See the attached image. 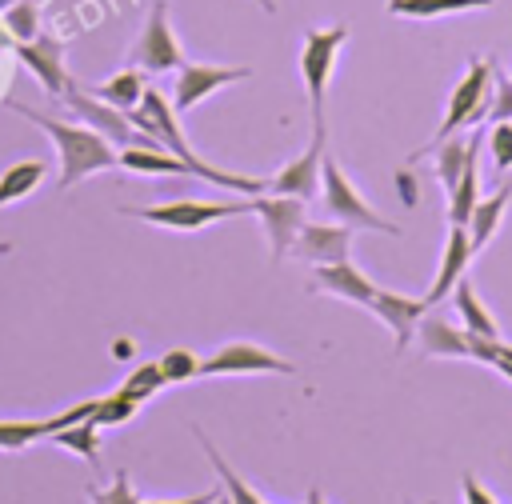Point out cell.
I'll use <instances>...</instances> for the list:
<instances>
[{
  "instance_id": "cell-1",
  "label": "cell",
  "mask_w": 512,
  "mask_h": 504,
  "mask_svg": "<svg viewBox=\"0 0 512 504\" xmlns=\"http://www.w3.org/2000/svg\"><path fill=\"white\" fill-rule=\"evenodd\" d=\"M128 120H132L140 132H148L160 148H168L172 156H180V160L192 168V176H200V180H208V184H216V188L240 192V196H260V192H268V180H264V176H240V172L212 168L208 160H200V156L188 148V140H184L180 124H176V104H172L160 88H144V96H140V104L128 112Z\"/></svg>"
},
{
  "instance_id": "cell-2",
  "label": "cell",
  "mask_w": 512,
  "mask_h": 504,
  "mask_svg": "<svg viewBox=\"0 0 512 504\" xmlns=\"http://www.w3.org/2000/svg\"><path fill=\"white\" fill-rule=\"evenodd\" d=\"M8 108L24 120H32L40 132H48V140L56 144V156H60V188H72L96 172H108V168H120V148H112L96 128L88 124H68V120H56V116H44V112H32L16 100H8Z\"/></svg>"
},
{
  "instance_id": "cell-3",
  "label": "cell",
  "mask_w": 512,
  "mask_h": 504,
  "mask_svg": "<svg viewBox=\"0 0 512 504\" xmlns=\"http://www.w3.org/2000/svg\"><path fill=\"white\" fill-rule=\"evenodd\" d=\"M492 68H496L492 60H480V56L468 60V72L456 80V88H452V96H448L444 120L436 124L432 140L408 156V164H416L420 156H428V152H432L436 144H444L448 136H460L464 128L484 124V116H488V100H492Z\"/></svg>"
},
{
  "instance_id": "cell-4",
  "label": "cell",
  "mask_w": 512,
  "mask_h": 504,
  "mask_svg": "<svg viewBox=\"0 0 512 504\" xmlns=\"http://www.w3.org/2000/svg\"><path fill=\"white\" fill-rule=\"evenodd\" d=\"M348 40L344 24L332 28H308L304 32V48H300V76H304V92L312 104V124H324V100H328V84H332V68L336 56Z\"/></svg>"
},
{
  "instance_id": "cell-5",
  "label": "cell",
  "mask_w": 512,
  "mask_h": 504,
  "mask_svg": "<svg viewBox=\"0 0 512 504\" xmlns=\"http://www.w3.org/2000/svg\"><path fill=\"white\" fill-rule=\"evenodd\" d=\"M320 180H324V208L332 220L348 224V228H368V232H384V236H400V224H392L388 216H380L364 196L360 188L340 172V164L324 152V164H320Z\"/></svg>"
},
{
  "instance_id": "cell-6",
  "label": "cell",
  "mask_w": 512,
  "mask_h": 504,
  "mask_svg": "<svg viewBox=\"0 0 512 504\" xmlns=\"http://www.w3.org/2000/svg\"><path fill=\"white\" fill-rule=\"evenodd\" d=\"M60 100L68 104V112H72L80 124L96 128L112 148H160L148 132H140V128L128 120V112H120V108H112L108 100H100V96L84 92L80 84H68Z\"/></svg>"
},
{
  "instance_id": "cell-7",
  "label": "cell",
  "mask_w": 512,
  "mask_h": 504,
  "mask_svg": "<svg viewBox=\"0 0 512 504\" xmlns=\"http://www.w3.org/2000/svg\"><path fill=\"white\" fill-rule=\"evenodd\" d=\"M252 200H164V204H144V208H124V216L148 220L156 228L172 232H196L228 216H248Z\"/></svg>"
},
{
  "instance_id": "cell-8",
  "label": "cell",
  "mask_w": 512,
  "mask_h": 504,
  "mask_svg": "<svg viewBox=\"0 0 512 504\" xmlns=\"http://www.w3.org/2000/svg\"><path fill=\"white\" fill-rule=\"evenodd\" d=\"M128 64L140 68V72H152V76L172 72V68L184 64V52H180L172 20H168V4H152L148 20H144V28H140V36L128 52Z\"/></svg>"
},
{
  "instance_id": "cell-9",
  "label": "cell",
  "mask_w": 512,
  "mask_h": 504,
  "mask_svg": "<svg viewBox=\"0 0 512 504\" xmlns=\"http://www.w3.org/2000/svg\"><path fill=\"white\" fill-rule=\"evenodd\" d=\"M248 76H252V68H244V64H192V60H184V64L176 68L172 104H176V112H192V108L204 104L212 92H220V88H228V84H240V80H248Z\"/></svg>"
},
{
  "instance_id": "cell-10",
  "label": "cell",
  "mask_w": 512,
  "mask_h": 504,
  "mask_svg": "<svg viewBox=\"0 0 512 504\" xmlns=\"http://www.w3.org/2000/svg\"><path fill=\"white\" fill-rule=\"evenodd\" d=\"M248 372H280V376H292L296 368L284 356H276L272 348L256 344V340H228V344H220L200 364V376H248Z\"/></svg>"
},
{
  "instance_id": "cell-11",
  "label": "cell",
  "mask_w": 512,
  "mask_h": 504,
  "mask_svg": "<svg viewBox=\"0 0 512 504\" xmlns=\"http://www.w3.org/2000/svg\"><path fill=\"white\" fill-rule=\"evenodd\" d=\"M252 212L260 216L264 224V236H268V248H272V260H284L304 228V200L300 196H252Z\"/></svg>"
},
{
  "instance_id": "cell-12",
  "label": "cell",
  "mask_w": 512,
  "mask_h": 504,
  "mask_svg": "<svg viewBox=\"0 0 512 504\" xmlns=\"http://www.w3.org/2000/svg\"><path fill=\"white\" fill-rule=\"evenodd\" d=\"M324 124H312V140H308V148L300 152V156H292L272 180H268V192H276V196H300L304 204L316 196V188H320V164H324Z\"/></svg>"
},
{
  "instance_id": "cell-13",
  "label": "cell",
  "mask_w": 512,
  "mask_h": 504,
  "mask_svg": "<svg viewBox=\"0 0 512 504\" xmlns=\"http://www.w3.org/2000/svg\"><path fill=\"white\" fill-rule=\"evenodd\" d=\"M352 232L356 228H348L340 220H332V224H308L304 220V228H300V236H296L288 256H296V260H304L312 268L316 264H340V260L352 256Z\"/></svg>"
},
{
  "instance_id": "cell-14",
  "label": "cell",
  "mask_w": 512,
  "mask_h": 504,
  "mask_svg": "<svg viewBox=\"0 0 512 504\" xmlns=\"http://www.w3.org/2000/svg\"><path fill=\"white\" fill-rule=\"evenodd\" d=\"M368 312H372V316L392 332L396 352H404V348L416 340V324H420V316L428 312V304H424V296H404V292L376 288V296H372Z\"/></svg>"
},
{
  "instance_id": "cell-15",
  "label": "cell",
  "mask_w": 512,
  "mask_h": 504,
  "mask_svg": "<svg viewBox=\"0 0 512 504\" xmlns=\"http://www.w3.org/2000/svg\"><path fill=\"white\" fill-rule=\"evenodd\" d=\"M16 56L24 60V68L40 80V88L48 96H64V88L72 84L68 68H64V44L56 36H32L16 44Z\"/></svg>"
},
{
  "instance_id": "cell-16",
  "label": "cell",
  "mask_w": 512,
  "mask_h": 504,
  "mask_svg": "<svg viewBox=\"0 0 512 504\" xmlns=\"http://www.w3.org/2000/svg\"><path fill=\"white\" fill-rule=\"evenodd\" d=\"M92 412H96V400H80V404L56 412V416H48V420H0V452H24L28 444L48 440L52 432H60V428H68V424L88 420Z\"/></svg>"
},
{
  "instance_id": "cell-17",
  "label": "cell",
  "mask_w": 512,
  "mask_h": 504,
  "mask_svg": "<svg viewBox=\"0 0 512 504\" xmlns=\"http://www.w3.org/2000/svg\"><path fill=\"white\" fill-rule=\"evenodd\" d=\"M312 288H316V292H328V296H336V300H348V304L368 308L380 284H376L372 276H364L352 260H340V264H316V268H312Z\"/></svg>"
},
{
  "instance_id": "cell-18",
  "label": "cell",
  "mask_w": 512,
  "mask_h": 504,
  "mask_svg": "<svg viewBox=\"0 0 512 504\" xmlns=\"http://www.w3.org/2000/svg\"><path fill=\"white\" fill-rule=\"evenodd\" d=\"M472 256H476V252H472V244H468V228H464V224H448V240H444V252H440V268H436V276H432V284H428V292H424V304H428V308H436V304L448 300V292L456 288V280L464 276V268H468Z\"/></svg>"
},
{
  "instance_id": "cell-19",
  "label": "cell",
  "mask_w": 512,
  "mask_h": 504,
  "mask_svg": "<svg viewBox=\"0 0 512 504\" xmlns=\"http://www.w3.org/2000/svg\"><path fill=\"white\" fill-rule=\"evenodd\" d=\"M416 348L424 356H456V360H468V328H456V324H448L436 312H424L420 324H416Z\"/></svg>"
},
{
  "instance_id": "cell-20",
  "label": "cell",
  "mask_w": 512,
  "mask_h": 504,
  "mask_svg": "<svg viewBox=\"0 0 512 504\" xmlns=\"http://www.w3.org/2000/svg\"><path fill=\"white\" fill-rule=\"evenodd\" d=\"M428 156L436 160V180H440V188H444V192H452V188H456V180H460V172H464V164H468L472 156H480V132H472L468 140L448 136V140H444V144H436Z\"/></svg>"
},
{
  "instance_id": "cell-21",
  "label": "cell",
  "mask_w": 512,
  "mask_h": 504,
  "mask_svg": "<svg viewBox=\"0 0 512 504\" xmlns=\"http://www.w3.org/2000/svg\"><path fill=\"white\" fill-rule=\"evenodd\" d=\"M508 200H512V184H500L492 196L476 200V208H472V216H468V224H464V228H468V244H472V252L488 248V240H492L496 228H500V216H504Z\"/></svg>"
},
{
  "instance_id": "cell-22",
  "label": "cell",
  "mask_w": 512,
  "mask_h": 504,
  "mask_svg": "<svg viewBox=\"0 0 512 504\" xmlns=\"http://www.w3.org/2000/svg\"><path fill=\"white\" fill-rule=\"evenodd\" d=\"M120 168L140 176H192V168L168 148H120Z\"/></svg>"
},
{
  "instance_id": "cell-23",
  "label": "cell",
  "mask_w": 512,
  "mask_h": 504,
  "mask_svg": "<svg viewBox=\"0 0 512 504\" xmlns=\"http://www.w3.org/2000/svg\"><path fill=\"white\" fill-rule=\"evenodd\" d=\"M452 304H456V316L464 320V328L468 332H476V336H488V340H500V328H496V320H492V312L484 308V300H480V292L460 276L456 280V288H452Z\"/></svg>"
},
{
  "instance_id": "cell-24",
  "label": "cell",
  "mask_w": 512,
  "mask_h": 504,
  "mask_svg": "<svg viewBox=\"0 0 512 504\" xmlns=\"http://www.w3.org/2000/svg\"><path fill=\"white\" fill-rule=\"evenodd\" d=\"M496 0H388V16H404V20H436V16H456V12H472V8H488Z\"/></svg>"
},
{
  "instance_id": "cell-25",
  "label": "cell",
  "mask_w": 512,
  "mask_h": 504,
  "mask_svg": "<svg viewBox=\"0 0 512 504\" xmlns=\"http://www.w3.org/2000/svg\"><path fill=\"white\" fill-rule=\"evenodd\" d=\"M196 440H200V448L208 452V464L216 468L220 488L232 496V504H268V500H264V496H256V488H252V484H248V480H244V476H240V472L220 456V448L208 440V432H200V428H196Z\"/></svg>"
},
{
  "instance_id": "cell-26",
  "label": "cell",
  "mask_w": 512,
  "mask_h": 504,
  "mask_svg": "<svg viewBox=\"0 0 512 504\" xmlns=\"http://www.w3.org/2000/svg\"><path fill=\"white\" fill-rule=\"evenodd\" d=\"M144 72L140 68H120L112 80H104V84H96L92 88V96H100V100H108L112 108H120V112H132L136 104H140V96H144Z\"/></svg>"
},
{
  "instance_id": "cell-27",
  "label": "cell",
  "mask_w": 512,
  "mask_h": 504,
  "mask_svg": "<svg viewBox=\"0 0 512 504\" xmlns=\"http://www.w3.org/2000/svg\"><path fill=\"white\" fill-rule=\"evenodd\" d=\"M44 176H48V164H44V160H20V164H8V168L0 172V208L12 204V200H24Z\"/></svg>"
},
{
  "instance_id": "cell-28",
  "label": "cell",
  "mask_w": 512,
  "mask_h": 504,
  "mask_svg": "<svg viewBox=\"0 0 512 504\" xmlns=\"http://www.w3.org/2000/svg\"><path fill=\"white\" fill-rule=\"evenodd\" d=\"M48 440H56L60 448L84 456L92 468H100V424H96L92 416H88V420H76V424H68V428H60V432H52Z\"/></svg>"
},
{
  "instance_id": "cell-29",
  "label": "cell",
  "mask_w": 512,
  "mask_h": 504,
  "mask_svg": "<svg viewBox=\"0 0 512 504\" xmlns=\"http://www.w3.org/2000/svg\"><path fill=\"white\" fill-rule=\"evenodd\" d=\"M444 196H448V224H468V216H472V208H476V200H480L476 156L464 164V172H460L456 188H452V192H444Z\"/></svg>"
},
{
  "instance_id": "cell-30",
  "label": "cell",
  "mask_w": 512,
  "mask_h": 504,
  "mask_svg": "<svg viewBox=\"0 0 512 504\" xmlns=\"http://www.w3.org/2000/svg\"><path fill=\"white\" fill-rule=\"evenodd\" d=\"M160 388H164V372H160V364H156V360L136 364V368L124 376V384H120V392H124V396H132L136 404H148Z\"/></svg>"
},
{
  "instance_id": "cell-31",
  "label": "cell",
  "mask_w": 512,
  "mask_h": 504,
  "mask_svg": "<svg viewBox=\"0 0 512 504\" xmlns=\"http://www.w3.org/2000/svg\"><path fill=\"white\" fill-rule=\"evenodd\" d=\"M160 372H164V384H184V380H196L200 376V356L192 348H168L160 360Z\"/></svg>"
},
{
  "instance_id": "cell-32",
  "label": "cell",
  "mask_w": 512,
  "mask_h": 504,
  "mask_svg": "<svg viewBox=\"0 0 512 504\" xmlns=\"http://www.w3.org/2000/svg\"><path fill=\"white\" fill-rule=\"evenodd\" d=\"M136 408H140V404L116 388V392H108V396H96V412H92V420H96L100 428H112V424H128V420L136 416Z\"/></svg>"
},
{
  "instance_id": "cell-33",
  "label": "cell",
  "mask_w": 512,
  "mask_h": 504,
  "mask_svg": "<svg viewBox=\"0 0 512 504\" xmlns=\"http://www.w3.org/2000/svg\"><path fill=\"white\" fill-rule=\"evenodd\" d=\"M488 160H492L496 176H504L512 168V120H496L488 128Z\"/></svg>"
},
{
  "instance_id": "cell-34",
  "label": "cell",
  "mask_w": 512,
  "mask_h": 504,
  "mask_svg": "<svg viewBox=\"0 0 512 504\" xmlns=\"http://www.w3.org/2000/svg\"><path fill=\"white\" fill-rule=\"evenodd\" d=\"M484 120L488 124L512 120V76L500 72V68H492V100H488V116Z\"/></svg>"
},
{
  "instance_id": "cell-35",
  "label": "cell",
  "mask_w": 512,
  "mask_h": 504,
  "mask_svg": "<svg viewBox=\"0 0 512 504\" xmlns=\"http://www.w3.org/2000/svg\"><path fill=\"white\" fill-rule=\"evenodd\" d=\"M4 24L16 32V40L40 36V32H36V4H28V0H12L8 12H4Z\"/></svg>"
},
{
  "instance_id": "cell-36",
  "label": "cell",
  "mask_w": 512,
  "mask_h": 504,
  "mask_svg": "<svg viewBox=\"0 0 512 504\" xmlns=\"http://www.w3.org/2000/svg\"><path fill=\"white\" fill-rule=\"evenodd\" d=\"M88 500L92 504H140V496L132 492L128 472H116V480L108 488H88Z\"/></svg>"
},
{
  "instance_id": "cell-37",
  "label": "cell",
  "mask_w": 512,
  "mask_h": 504,
  "mask_svg": "<svg viewBox=\"0 0 512 504\" xmlns=\"http://www.w3.org/2000/svg\"><path fill=\"white\" fill-rule=\"evenodd\" d=\"M460 488H464V504H496V500H492V492H488V488H480V480H476L472 472H464V476H460Z\"/></svg>"
},
{
  "instance_id": "cell-38",
  "label": "cell",
  "mask_w": 512,
  "mask_h": 504,
  "mask_svg": "<svg viewBox=\"0 0 512 504\" xmlns=\"http://www.w3.org/2000/svg\"><path fill=\"white\" fill-rule=\"evenodd\" d=\"M216 492H220V484L208 488V492H200V496H184V500H140V504H212Z\"/></svg>"
},
{
  "instance_id": "cell-39",
  "label": "cell",
  "mask_w": 512,
  "mask_h": 504,
  "mask_svg": "<svg viewBox=\"0 0 512 504\" xmlns=\"http://www.w3.org/2000/svg\"><path fill=\"white\" fill-rule=\"evenodd\" d=\"M492 368H496L500 376H508V380H512V344H508V340L500 344V356H496V364H492Z\"/></svg>"
},
{
  "instance_id": "cell-40",
  "label": "cell",
  "mask_w": 512,
  "mask_h": 504,
  "mask_svg": "<svg viewBox=\"0 0 512 504\" xmlns=\"http://www.w3.org/2000/svg\"><path fill=\"white\" fill-rule=\"evenodd\" d=\"M304 504H328V500L320 496V488H308V496H304Z\"/></svg>"
},
{
  "instance_id": "cell-41",
  "label": "cell",
  "mask_w": 512,
  "mask_h": 504,
  "mask_svg": "<svg viewBox=\"0 0 512 504\" xmlns=\"http://www.w3.org/2000/svg\"><path fill=\"white\" fill-rule=\"evenodd\" d=\"M212 504H232V496H228V492H224V488H220V492H216V496H212Z\"/></svg>"
},
{
  "instance_id": "cell-42",
  "label": "cell",
  "mask_w": 512,
  "mask_h": 504,
  "mask_svg": "<svg viewBox=\"0 0 512 504\" xmlns=\"http://www.w3.org/2000/svg\"><path fill=\"white\" fill-rule=\"evenodd\" d=\"M256 4H260L264 12H276V4H272V0H256Z\"/></svg>"
},
{
  "instance_id": "cell-43",
  "label": "cell",
  "mask_w": 512,
  "mask_h": 504,
  "mask_svg": "<svg viewBox=\"0 0 512 504\" xmlns=\"http://www.w3.org/2000/svg\"><path fill=\"white\" fill-rule=\"evenodd\" d=\"M0 4H4V8H8V4H12V0H0Z\"/></svg>"
},
{
  "instance_id": "cell-44",
  "label": "cell",
  "mask_w": 512,
  "mask_h": 504,
  "mask_svg": "<svg viewBox=\"0 0 512 504\" xmlns=\"http://www.w3.org/2000/svg\"><path fill=\"white\" fill-rule=\"evenodd\" d=\"M428 504H436V500H428Z\"/></svg>"
}]
</instances>
